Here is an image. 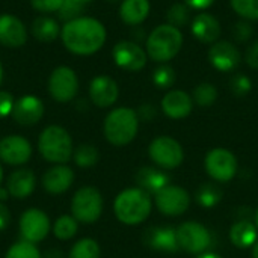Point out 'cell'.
<instances>
[{
	"label": "cell",
	"instance_id": "6da1fadb",
	"mask_svg": "<svg viewBox=\"0 0 258 258\" xmlns=\"http://www.w3.org/2000/svg\"><path fill=\"white\" fill-rule=\"evenodd\" d=\"M60 41L71 54L92 56L104 47L107 30L98 18L80 15L62 24Z\"/></svg>",
	"mask_w": 258,
	"mask_h": 258
},
{
	"label": "cell",
	"instance_id": "7a4b0ae2",
	"mask_svg": "<svg viewBox=\"0 0 258 258\" xmlns=\"http://www.w3.org/2000/svg\"><path fill=\"white\" fill-rule=\"evenodd\" d=\"M153 210L150 194L141 187H130L119 192L113 201V213L116 219L128 227L145 222Z\"/></svg>",
	"mask_w": 258,
	"mask_h": 258
},
{
	"label": "cell",
	"instance_id": "3957f363",
	"mask_svg": "<svg viewBox=\"0 0 258 258\" xmlns=\"http://www.w3.org/2000/svg\"><path fill=\"white\" fill-rule=\"evenodd\" d=\"M184 42L183 32L168 23L156 26L145 39V50L151 60L168 63L181 50Z\"/></svg>",
	"mask_w": 258,
	"mask_h": 258
},
{
	"label": "cell",
	"instance_id": "277c9868",
	"mask_svg": "<svg viewBox=\"0 0 258 258\" xmlns=\"http://www.w3.org/2000/svg\"><path fill=\"white\" fill-rule=\"evenodd\" d=\"M139 132V116L132 107L112 109L103 122V133L109 144L113 147L128 145Z\"/></svg>",
	"mask_w": 258,
	"mask_h": 258
},
{
	"label": "cell",
	"instance_id": "5b68a950",
	"mask_svg": "<svg viewBox=\"0 0 258 258\" xmlns=\"http://www.w3.org/2000/svg\"><path fill=\"white\" fill-rule=\"evenodd\" d=\"M38 151L51 165H67L74 153L73 138L62 125H47L38 136Z\"/></svg>",
	"mask_w": 258,
	"mask_h": 258
},
{
	"label": "cell",
	"instance_id": "8992f818",
	"mask_svg": "<svg viewBox=\"0 0 258 258\" xmlns=\"http://www.w3.org/2000/svg\"><path fill=\"white\" fill-rule=\"evenodd\" d=\"M103 195L94 186H83L77 189L71 198V215L79 224H95L103 213Z\"/></svg>",
	"mask_w": 258,
	"mask_h": 258
},
{
	"label": "cell",
	"instance_id": "52a82bcc",
	"mask_svg": "<svg viewBox=\"0 0 258 258\" xmlns=\"http://www.w3.org/2000/svg\"><path fill=\"white\" fill-rule=\"evenodd\" d=\"M47 89L50 97L57 103H70L79 92V77L76 71L68 65L56 67L47 80Z\"/></svg>",
	"mask_w": 258,
	"mask_h": 258
},
{
	"label": "cell",
	"instance_id": "ba28073f",
	"mask_svg": "<svg viewBox=\"0 0 258 258\" xmlns=\"http://www.w3.org/2000/svg\"><path fill=\"white\" fill-rule=\"evenodd\" d=\"M150 159L162 169H175L184 160L181 144L171 136H157L148 147Z\"/></svg>",
	"mask_w": 258,
	"mask_h": 258
},
{
	"label": "cell",
	"instance_id": "9c48e42d",
	"mask_svg": "<svg viewBox=\"0 0 258 258\" xmlns=\"http://www.w3.org/2000/svg\"><path fill=\"white\" fill-rule=\"evenodd\" d=\"M112 59L115 65L128 73H139L147 67L148 54L145 47L133 39H122L112 48Z\"/></svg>",
	"mask_w": 258,
	"mask_h": 258
},
{
	"label": "cell",
	"instance_id": "30bf717a",
	"mask_svg": "<svg viewBox=\"0 0 258 258\" xmlns=\"http://www.w3.org/2000/svg\"><path fill=\"white\" fill-rule=\"evenodd\" d=\"M18 228H20L21 240L36 245L47 239L51 230V222H50L48 215L44 210L30 207L24 210L23 215L20 216Z\"/></svg>",
	"mask_w": 258,
	"mask_h": 258
},
{
	"label": "cell",
	"instance_id": "8fae6325",
	"mask_svg": "<svg viewBox=\"0 0 258 258\" xmlns=\"http://www.w3.org/2000/svg\"><path fill=\"white\" fill-rule=\"evenodd\" d=\"M204 166L213 180L227 183L237 174V157L227 148H213L206 154Z\"/></svg>",
	"mask_w": 258,
	"mask_h": 258
},
{
	"label": "cell",
	"instance_id": "7c38bea8",
	"mask_svg": "<svg viewBox=\"0 0 258 258\" xmlns=\"http://www.w3.org/2000/svg\"><path fill=\"white\" fill-rule=\"evenodd\" d=\"M178 248L190 254H203L212 243L210 231L200 222L189 221L181 224L177 230Z\"/></svg>",
	"mask_w": 258,
	"mask_h": 258
},
{
	"label": "cell",
	"instance_id": "4fadbf2b",
	"mask_svg": "<svg viewBox=\"0 0 258 258\" xmlns=\"http://www.w3.org/2000/svg\"><path fill=\"white\" fill-rule=\"evenodd\" d=\"M32 144L21 135H9L0 139V163L21 168L32 157Z\"/></svg>",
	"mask_w": 258,
	"mask_h": 258
},
{
	"label": "cell",
	"instance_id": "5bb4252c",
	"mask_svg": "<svg viewBox=\"0 0 258 258\" xmlns=\"http://www.w3.org/2000/svg\"><path fill=\"white\" fill-rule=\"evenodd\" d=\"M207 57H209V63L219 73L234 71L243 59L236 44L227 39H219L215 44H212Z\"/></svg>",
	"mask_w": 258,
	"mask_h": 258
},
{
	"label": "cell",
	"instance_id": "9a60e30c",
	"mask_svg": "<svg viewBox=\"0 0 258 258\" xmlns=\"http://www.w3.org/2000/svg\"><path fill=\"white\" fill-rule=\"evenodd\" d=\"M154 200L159 212L166 216H180L186 213L190 206V195L187 190L175 184H169L162 189L157 195H154Z\"/></svg>",
	"mask_w": 258,
	"mask_h": 258
},
{
	"label": "cell",
	"instance_id": "2e32d148",
	"mask_svg": "<svg viewBox=\"0 0 258 258\" xmlns=\"http://www.w3.org/2000/svg\"><path fill=\"white\" fill-rule=\"evenodd\" d=\"M88 92H89V100L92 101L94 106L100 109H107L118 101L119 86L113 77L100 74L91 80Z\"/></svg>",
	"mask_w": 258,
	"mask_h": 258
},
{
	"label": "cell",
	"instance_id": "e0dca14e",
	"mask_svg": "<svg viewBox=\"0 0 258 258\" xmlns=\"http://www.w3.org/2000/svg\"><path fill=\"white\" fill-rule=\"evenodd\" d=\"M44 112L45 107L42 100L36 95L26 94L15 100V106L11 116L21 127H32L42 119Z\"/></svg>",
	"mask_w": 258,
	"mask_h": 258
},
{
	"label": "cell",
	"instance_id": "ac0fdd59",
	"mask_svg": "<svg viewBox=\"0 0 258 258\" xmlns=\"http://www.w3.org/2000/svg\"><path fill=\"white\" fill-rule=\"evenodd\" d=\"M29 32L26 24L14 14H0V45L20 48L27 42Z\"/></svg>",
	"mask_w": 258,
	"mask_h": 258
},
{
	"label": "cell",
	"instance_id": "d6986e66",
	"mask_svg": "<svg viewBox=\"0 0 258 258\" xmlns=\"http://www.w3.org/2000/svg\"><path fill=\"white\" fill-rule=\"evenodd\" d=\"M190 32L194 38L203 44H215L219 41L222 27L219 20L210 12H198L190 21Z\"/></svg>",
	"mask_w": 258,
	"mask_h": 258
},
{
	"label": "cell",
	"instance_id": "ffe728a7",
	"mask_svg": "<svg viewBox=\"0 0 258 258\" xmlns=\"http://www.w3.org/2000/svg\"><path fill=\"white\" fill-rule=\"evenodd\" d=\"M162 112L171 119H183L192 113V95L183 89H169L162 98Z\"/></svg>",
	"mask_w": 258,
	"mask_h": 258
},
{
	"label": "cell",
	"instance_id": "44dd1931",
	"mask_svg": "<svg viewBox=\"0 0 258 258\" xmlns=\"http://www.w3.org/2000/svg\"><path fill=\"white\" fill-rule=\"evenodd\" d=\"M41 183L50 195L65 194L74 183V171L68 165H53L44 172Z\"/></svg>",
	"mask_w": 258,
	"mask_h": 258
},
{
	"label": "cell",
	"instance_id": "7402d4cb",
	"mask_svg": "<svg viewBox=\"0 0 258 258\" xmlns=\"http://www.w3.org/2000/svg\"><path fill=\"white\" fill-rule=\"evenodd\" d=\"M36 187V177L32 169L18 168L6 180V189L9 195L15 200H26L29 198Z\"/></svg>",
	"mask_w": 258,
	"mask_h": 258
},
{
	"label": "cell",
	"instance_id": "603a6c76",
	"mask_svg": "<svg viewBox=\"0 0 258 258\" xmlns=\"http://www.w3.org/2000/svg\"><path fill=\"white\" fill-rule=\"evenodd\" d=\"M144 243L159 252H175L178 251L177 231L171 227H153L145 231Z\"/></svg>",
	"mask_w": 258,
	"mask_h": 258
},
{
	"label": "cell",
	"instance_id": "cb8c5ba5",
	"mask_svg": "<svg viewBox=\"0 0 258 258\" xmlns=\"http://www.w3.org/2000/svg\"><path fill=\"white\" fill-rule=\"evenodd\" d=\"M118 12L124 24L138 27L148 18L151 12V2L150 0H122L119 3Z\"/></svg>",
	"mask_w": 258,
	"mask_h": 258
},
{
	"label": "cell",
	"instance_id": "d4e9b609",
	"mask_svg": "<svg viewBox=\"0 0 258 258\" xmlns=\"http://www.w3.org/2000/svg\"><path fill=\"white\" fill-rule=\"evenodd\" d=\"M138 186L150 195H157L162 189L171 184V178L166 172L156 168H142L136 174Z\"/></svg>",
	"mask_w": 258,
	"mask_h": 258
},
{
	"label": "cell",
	"instance_id": "484cf974",
	"mask_svg": "<svg viewBox=\"0 0 258 258\" xmlns=\"http://www.w3.org/2000/svg\"><path fill=\"white\" fill-rule=\"evenodd\" d=\"M60 29L62 26L56 18L50 15H39L32 21L30 33L41 42H53L60 38Z\"/></svg>",
	"mask_w": 258,
	"mask_h": 258
},
{
	"label": "cell",
	"instance_id": "4316f807",
	"mask_svg": "<svg viewBox=\"0 0 258 258\" xmlns=\"http://www.w3.org/2000/svg\"><path fill=\"white\" fill-rule=\"evenodd\" d=\"M230 240L239 249L254 246L258 240V228L249 221H239L230 228Z\"/></svg>",
	"mask_w": 258,
	"mask_h": 258
},
{
	"label": "cell",
	"instance_id": "83f0119b",
	"mask_svg": "<svg viewBox=\"0 0 258 258\" xmlns=\"http://www.w3.org/2000/svg\"><path fill=\"white\" fill-rule=\"evenodd\" d=\"M51 231L57 240H71L79 231V222L73 215H62L53 222Z\"/></svg>",
	"mask_w": 258,
	"mask_h": 258
},
{
	"label": "cell",
	"instance_id": "f1b7e54d",
	"mask_svg": "<svg viewBox=\"0 0 258 258\" xmlns=\"http://www.w3.org/2000/svg\"><path fill=\"white\" fill-rule=\"evenodd\" d=\"M190 11L192 9L183 2L171 5L168 12H166V23L181 30L183 27L190 26V21H192Z\"/></svg>",
	"mask_w": 258,
	"mask_h": 258
},
{
	"label": "cell",
	"instance_id": "f546056e",
	"mask_svg": "<svg viewBox=\"0 0 258 258\" xmlns=\"http://www.w3.org/2000/svg\"><path fill=\"white\" fill-rule=\"evenodd\" d=\"M222 197H224L222 189L215 183H206L197 190V203L204 209H212L218 206Z\"/></svg>",
	"mask_w": 258,
	"mask_h": 258
},
{
	"label": "cell",
	"instance_id": "4dcf8cb0",
	"mask_svg": "<svg viewBox=\"0 0 258 258\" xmlns=\"http://www.w3.org/2000/svg\"><path fill=\"white\" fill-rule=\"evenodd\" d=\"M101 257V249L97 240L85 237L77 240L68 254V258H100Z\"/></svg>",
	"mask_w": 258,
	"mask_h": 258
},
{
	"label": "cell",
	"instance_id": "1f68e13d",
	"mask_svg": "<svg viewBox=\"0 0 258 258\" xmlns=\"http://www.w3.org/2000/svg\"><path fill=\"white\" fill-rule=\"evenodd\" d=\"M192 100L200 107H210L218 100V89L213 83L203 82V83L195 86L194 94H192Z\"/></svg>",
	"mask_w": 258,
	"mask_h": 258
},
{
	"label": "cell",
	"instance_id": "d6a6232c",
	"mask_svg": "<svg viewBox=\"0 0 258 258\" xmlns=\"http://www.w3.org/2000/svg\"><path fill=\"white\" fill-rule=\"evenodd\" d=\"M98 157L100 154H98L97 147L91 144H82L77 148H74V153H73L74 163L79 168H92L94 165H97Z\"/></svg>",
	"mask_w": 258,
	"mask_h": 258
},
{
	"label": "cell",
	"instance_id": "836d02e7",
	"mask_svg": "<svg viewBox=\"0 0 258 258\" xmlns=\"http://www.w3.org/2000/svg\"><path fill=\"white\" fill-rule=\"evenodd\" d=\"M151 80L154 83V86L157 89H171L177 80V74H175V70L168 65V63H160L151 74Z\"/></svg>",
	"mask_w": 258,
	"mask_h": 258
},
{
	"label": "cell",
	"instance_id": "e575fe53",
	"mask_svg": "<svg viewBox=\"0 0 258 258\" xmlns=\"http://www.w3.org/2000/svg\"><path fill=\"white\" fill-rule=\"evenodd\" d=\"M5 258H42V254L35 243L18 240L6 251Z\"/></svg>",
	"mask_w": 258,
	"mask_h": 258
},
{
	"label": "cell",
	"instance_id": "d590c367",
	"mask_svg": "<svg viewBox=\"0 0 258 258\" xmlns=\"http://www.w3.org/2000/svg\"><path fill=\"white\" fill-rule=\"evenodd\" d=\"M230 6L242 20H258V0H230Z\"/></svg>",
	"mask_w": 258,
	"mask_h": 258
},
{
	"label": "cell",
	"instance_id": "8d00e7d4",
	"mask_svg": "<svg viewBox=\"0 0 258 258\" xmlns=\"http://www.w3.org/2000/svg\"><path fill=\"white\" fill-rule=\"evenodd\" d=\"M230 88H231V92L236 95V97H245L251 92L252 89V82L251 79L246 76V74H242V73H237L231 77L230 80Z\"/></svg>",
	"mask_w": 258,
	"mask_h": 258
},
{
	"label": "cell",
	"instance_id": "74e56055",
	"mask_svg": "<svg viewBox=\"0 0 258 258\" xmlns=\"http://www.w3.org/2000/svg\"><path fill=\"white\" fill-rule=\"evenodd\" d=\"M65 0H30V6L41 15H50L59 12Z\"/></svg>",
	"mask_w": 258,
	"mask_h": 258
},
{
	"label": "cell",
	"instance_id": "f35d334b",
	"mask_svg": "<svg viewBox=\"0 0 258 258\" xmlns=\"http://www.w3.org/2000/svg\"><path fill=\"white\" fill-rule=\"evenodd\" d=\"M254 35V27L251 24V21H246V20H239L236 21V24L233 26V36L236 41L239 42H246L252 38Z\"/></svg>",
	"mask_w": 258,
	"mask_h": 258
},
{
	"label": "cell",
	"instance_id": "ab89813d",
	"mask_svg": "<svg viewBox=\"0 0 258 258\" xmlns=\"http://www.w3.org/2000/svg\"><path fill=\"white\" fill-rule=\"evenodd\" d=\"M83 9H85V6H80V5H77V3H74L71 0H65L57 14L65 23V21H70V20H74V18L80 17Z\"/></svg>",
	"mask_w": 258,
	"mask_h": 258
},
{
	"label": "cell",
	"instance_id": "60d3db41",
	"mask_svg": "<svg viewBox=\"0 0 258 258\" xmlns=\"http://www.w3.org/2000/svg\"><path fill=\"white\" fill-rule=\"evenodd\" d=\"M15 106V98L8 91H0V119H5L12 115Z\"/></svg>",
	"mask_w": 258,
	"mask_h": 258
},
{
	"label": "cell",
	"instance_id": "b9f144b4",
	"mask_svg": "<svg viewBox=\"0 0 258 258\" xmlns=\"http://www.w3.org/2000/svg\"><path fill=\"white\" fill-rule=\"evenodd\" d=\"M246 65L252 70H258V39H255L254 42H251L246 47L245 56H243Z\"/></svg>",
	"mask_w": 258,
	"mask_h": 258
},
{
	"label": "cell",
	"instance_id": "7bdbcfd3",
	"mask_svg": "<svg viewBox=\"0 0 258 258\" xmlns=\"http://www.w3.org/2000/svg\"><path fill=\"white\" fill-rule=\"evenodd\" d=\"M216 0H183V3H186L192 11H198V12H204L209 8L213 6Z\"/></svg>",
	"mask_w": 258,
	"mask_h": 258
},
{
	"label": "cell",
	"instance_id": "ee69618b",
	"mask_svg": "<svg viewBox=\"0 0 258 258\" xmlns=\"http://www.w3.org/2000/svg\"><path fill=\"white\" fill-rule=\"evenodd\" d=\"M138 116H139V121L144 119V121H151L154 119L156 116V107L153 104H142L138 110Z\"/></svg>",
	"mask_w": 258,
	"mask_h": 258
},
{
	"label": "cell",
	"instance_id": "f6af8a7d",
	"mask_svg": "<svg viewBox=\"0 0 258 258\" xmlns=\"http://www.w3.org/2000/svg\"><path fill=\"white\" fill-rule=\"evenodd\" d=\"M11 218L12 216H11V212H9L8 206L3 201H0V231L8 228V225L11 222Z\"/></svg>",
	"mask_w": 258,
	"mask_h": 258
},
{
	"label": "cell",
	"instance_id": "bcb514c9",
	"mask_svg": "<svg viewBox=\"0 0 258 258\" xmlns=\"http://www.w3.org/2000/svg\"><path fill=\"white\" fill-rule=\"evenodd\" d=\"M42 258H65V254L59 249H48L45 254H42Z\"/></svg>",
	"mask_w": 258,
	"mask_h": 258
},
{
	"label": "cell",
	"instance_id": "7dc6e473",
	"mask_svg": "<svg viewBox=\"0 0 258 258\" xmlns=\"http://www.w3.org/2000/svg\"><path fill=\"white\" fill-rule=\"evenodd\" d=\"M197 258H222L219 254H215V252H203V254H198Z\"/></svg>",
	"mask_w": 258,
	"mask_h": 258
},
{
	"label": "cell",
	"instance_id": "c3c4849f",
	"mask_svg": "<svg viewBox=\"0 0 258 258\" xmlns=\"http://www.w3.org/2000/svg\"><path fill=\"white\" fill-rule=\"evenodd\" d=\"M71 2H74V3H77V5H80V6H86V5L92 3L94 0H71Z\"/></svg>",
	"mask_w": 258,
	"mask_h": 258
},
{
	"label": "cell",
	"instance_id": "681fc988",
	"mask_svg": "<svg viewBox=\"0 0 258 258\" xmlns=\"http://www.w3.org/2000/svg\"><path fill=\"white\" fill-rule=\"evenodd\" d=\"M252 258H258V240L252 246Z\"/></svg>",
	"mask_w": 258,
	"mask_h": 258
},
{
	"label": "cell",
	"instance_id": "f907efd6",
	"mask_svg": "<svg viewBox=\"0 0 258 258\" xmlns=\"http://www.w3.org/2000/svg\"><path fill=\"white\" fill-rule=\"evenodd\" d=\"M2 82H3V65L0 62V85H2Z\"/></svg>",
	"mask_w": 258,
	"mask_h": 258
},
{
	"label": "cell",
	"instance_id": "816d5d0a",
	"mask_svg": "<svg viewBox=\"0 0 258 258\" xmlns=\"http://www.w3.org/2000/svg\"><path fill=\"white\" fill-rule=\"evenodd\" d=\"M2 183H3V168H2V163H0V187H2Z\"/></svg>",
	"mask_w": 258,
	"mask_h": 258
},
{
	"label": "cell",
	"instance_id": "f5cc1de1",
	"mask_svg": "<svg viewBox=\"0 0 258 258\" xmlns=\"http://www.w3.org/2000/svg\"><path fill=\"white\" fill-rule=\"evenodd\" d=\"M106 2H109V3H121L122 0H106Z\"/></svg>",
	"mask_w": 258,
	"mask_h": 258
},
{
	"label": "cell",
	"instance_id": "db71d44e",
	"mask_svg": "<svg viewBox=\"0 0 258 258\" xmlns=\"http://www.w3.org/2000/svg\"><path fill=\"white\" fill-rule=\"evenodd\" d=\"M255 225H257V228H258V209H257V212H255Z\"/></svg>",
	"mask_w": 258,
	"mask_h": 258
}]
</instances>
